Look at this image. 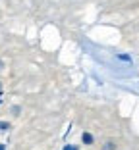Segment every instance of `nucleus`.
<instances>
[{"instance_id":"1","label":"nucleus","mask_w":139,"mask_h":150,"mask_svg":"<svg viewBox=\"0 0 139 150\" xmlns=\"http://www.w3.org/2000/svg\"><path fill=\"white\" fill-rule=\"evenodd\" d=\"M81 144H85V146L95 144V137L91 135L89 131H83V135H81Z\"/></svg>"},{"instance_id":"2","label":"nucleus","mask_w":139,"mask_h":150,"mask_svg":"<svg viewBox=\"0 0 139 150\" xmlns=\"http://www.w3.org/2000/svg\"><path fill=\"white\" fill-rule=\"evenodd\" d=\"M10 129H12V123L6 119H0V133H8Z\"/></svg>"},{"instance_id":"3","label":"nucleus","mask_w":139,"mask_h":150,"mask_svg":"<svg viewBox=\"0 0 139 150\" xmlns=\"http://www.w3.org/2000/svg\"><path fill=\"white\" fill-rule=\"evenodd\" d=\"M101 150H116V142L114 141H106L103 146H101Z\"/></svg>"},{"instance_id":"4","label":"nucleus","mask_w":139,"mask_h":150,"mask_svg":"<svg viewBox=\"0 0 139 150\" xmlns=\"http://www.w3.org/2000/svg\"><path fill=\"white\" fill-rule=\"evenodd\" d=\"M10 114H12V115H16V117H18V115L21 114V106H12V108H10Z\"/></svg>"},{"instance_id":"5","label":"nucleus","mask_w":139,"mask_h":150,"mask_svg":"<svg viewBox=\"0 0 139 150\" xmlns=\"http://www.w3.org/2000/svg\"><path fill=\"white\" fill-rule=\"evenodd\" d=\"M118 58H120V60H124V62H131V58L130 56H124V54H120Z\"/></svg>"},{"instance_id":"6","label":"nucleus","mask_w":139,"mask_h":150,"mask_svg":"<svg viewBox=\"0 0 139 150\" xmlns=\"http://www.w3.org/2000/svg\"><path fill=\"white\" fill-rule=\"evenodd\" d=\"M62 150H72V144H70V142H68V144H64Z\"/></svg>"},{"instance_id":"7","label":"nucleus","mask_w":139,"mask_h":150,"mask_svg":"<svg viewBox=\"0 0 139 150\" xmlns=\"http://www.w3.org/2000/svg\"><path fill=\"white\" fill-rule=\"evenodd\" d=\"M4 69V60H0V71Z\"/></svg>"},{"instance_id":"8","label":"nucleus","mask_w":139,"mask_h":150,"mask_svg":"<svg viewBox=\"0 0 139 150\" xmlns=\"http://www.w3.org/2000/svg\"><path fill=\"white\" fill-rule=\"evenodd\" d=\"M72 150H79V144H72Z\"/></svg>"},{"instance_id":"9","label":"nucleus","mask_w":139,"mask_h":150,"mask_svg":"<svg viewBox=\"0 0 139 150\" xmlns=\"http://www.w3.org/2000/svg\"><path fill=\"white\" fill-rule=\"evenodd\" d=\"M0 150H6V144H4V142H0Z\"/></svg>"},{"instance_id":"10","label":"nucleus","mask_w":139,"mask_h":150,"mask_svg":"<svg viewBox=\"0 0 139 150\" xmlns=\"http://www.w3.org/2000/svg\"><path fill=\"white\" fill-rule=\"evenodd\" d=\"M0 93H2V81H0Z\"/></svg>"},{"instance_id":"11","label":"nucleus","mask_w":139,"mask_h":150,"mask_svg":"<svg viewBox=\"0 0 139 150\" xmlns=\"http://www.w3.org/2000/svg\"><path fill=\"white\" fill-rule=\"evenodd\" d=\"M0 104H2V93H0Z\"/></svg>"}]
</instances>
